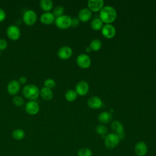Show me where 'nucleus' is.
<instances>
[{"label":"nucleus","instance_id":"6e6552de","mask_svg":"<svg viewBox=\"0 0 156 156\" xmlns=\"http://www.w3.org/2000/svg\"><path fill=\"white\" fill-rule=\"evenodd\" d=\"M148 152V147L143 141H138L134 146V152L136 156H145Z\"/></svg>","mask_w":156,"mask_h":156},{"label":"nucleus","instance_id":"2f4dec72","mask_svg":"<svg viewBox=\"0 0 156 156\" xmlns=\"http://www.w3.org/2000/svg\"><path fill=\"white\" fill-rule=\"evenodd\" d=\"M80 20L77 18H71V25L73 27H77L79 24Z\"/></svg>","mask_w":156,"mask_h":156},{"label":"nucleus","instance_id":"f704fd0d","mask_svg":"<svg viewBox=\"0 0 156 156\" xmlns=\"http://www.w3.org/2000/svg\"><path fill=\"white\" fill-rule=\"evenodd\" d=\"M91 51V49L90 48V46H88V47H87V48H86V51H87V52H90Z\"/></svg>","mask_w":156,"mask_h":156},{"label":"nucleus","instance_id":"bb28decb","mask_svg":"<svg viewBox=\"0 0 156 156\" xmlns=\"http://www.w3.org/2000/svg\"><path fill=\"white\" fill-rule=\"evenodd\" d=\"M12 102L13 104L17 107H21L24 104V99L18 95L15 96L12 99Z\"/></svg>","mask_w":156,"mask_h":156},{"label":"nucleus","instance_id":"c9c22d12","mask_svg":"<svg viewBox=\"0 0 156 156\" xmlns=\"http://www.w3.org/2000/svg\"><path fill=\"white\" fill-rule=\"evenodd\" d=\"M1 55V51H0V55Z\"/></svg>","mask_w":156,"mask_h":156},{"label":"nucleus","instance_id":"423d86ee","mask_svg":"<svg viewBox=\"0 0 156 156\" xmlns=\"http://www.w3.org/2000/svg\"><path fill=\"white\" fill-rule=\"evenodd\" d=\"M6 34L11 40L16 41L18 40L21 36V30L17 26L12 24L7 28Z\"/></svg>","mask_w":156,"mask_h":156},{"label":"nucleus","instance_id":"39448f33","mask_svg":"<svg viewBox=\"0 0 156 156\" xmlns=\"http://www.w3.org/2000/svg\"><path fill=\"white\" fill-rule=\"evenodd\" d=\"M56 26L60 29H67L71 25V18L66 15H63L55 19Z\"/></svg>","mask_w":156,"mask_h":156},{"label":"nucleus","instance_id":"f3484780","mask_svg":"<svg viewBox=\"0 0 156 156\" xmlns=\"http://www.w3.org/2000/svg\"><path fill=\"white\" fill-rule=\"evenodd\" d=\"M55 18L54 15L51 12H44L41 15L40 18V21L43 24H46V25H49L54 23V21H55Z\"/></svg>","mask_w":156,"mask_h":156},{"label":"nucleus","instance_id":"473e14b6","mask_svg":"<svg viewBox=\"0 0 156 156\" xmlns=\"http://www.w3.org/2000/svg\"><path fill=\"white\" fill-rule=\"evenodd\" d=\"M5 18H6V13L5 11L2 9L0 8V22L4 21Z\"/></svg>","mask_w":156,"mask_h":156},{"label":"nucleus","instance_id":"cd10ccee","mask_svg":"<svg viewBox=\"0 0 156 156\" xmlns=\"http://www.w3.org/2000/svg\"><path fill=\"white\" fill-rule=\"evenodd\" d=\"M96 132L98 134L102 136V135H106L108 132L107 128L104 125V124H99L96 127Z\"/></svg>","mask_w":156,"mask_h":156},{"label":"nucleus","instance_id":"9d476101","mask_svg":"<svg viewBox=\"0 0 156 156\" xmlns=\"http://www.w3.org/2000/svg\"><path fill=\"white\" fill-rule=\"evenodd\" d=\"M76 63L82 68H88L91 65V58L87 54H80L77 57Z\"/></svg>","mask_w":156,"mask_h":156},{"label":"nucleus","instance_id":"ddd939ff","mask_svg":"<svg viewBox=\"0 0 156 156\" xmlns=\"http://www.w3.org/2000/svg\"><path fill=\"white\" fill-rule=\"evenodd\" d=\"M89 90V85L85 81L81 80L77 83L75 87V91L77 94L84 96L87 94Z\"/></svg>","mask_w":156,"mask_h":156},{"label":"nucleus","instance_id":"5701e85b","mask_svg":"<svg viewBox=\"0 0 156 156\" xmlns=\"http://www.w3.org/2000/svg\"><path fill=\"white\" fill-rule=\"evenodd\" d=\"M25 136V132L23 129H16L12 132V137L16 140H21Z\"/></svg>","mask_w":156,"mask_h":156},{"label":"nucleus","instance_id":"2eb2a0df","mask_svg":"<svg viewBox=\"0 0 156 156\" xmlns=\"http://www.w3.org/2000/svg\"><path fill=\"white\" fill-rule=\"evenodd\" d=\"M88 9L93 12H98L104 7L103 0H89L87 2Z\"/></svg>","mask_w":156,"mask_h":156},{"label":"nucleus","instance_id":"72a5a7b5","mask_svg":"<svg viewBox=\"0 0 156 156\" xmlns=\"http://www.w3.org/2000/svg\"><path fill=\"white\" fill-rule=\"evenodd\" d=\"M18 82L21 84H26L27 83V77L26 76H21L19 77L18 80Z\"/></svg>","mask_w":156,"mask_h":156},{"label":"nucleus","instance_id":"412c9836","mask_svg":"<svg viewBox=\"0 0 156 156\" xmlns=\"http://www.w3.org/2000/svg\"><path fill=\"white\" fill-rule=\"evenodd\" d=\"M54 4L51 0H41L40 1V7L44 12H50Z\"/></svg>","mask_w":156,"mask_h":156},{"label":"nucleus","instance_id":"1a4fd4ad","mask_svg":"<svg viewBox=\"0 0 156 156\" xmlns=\"http://www.w3.org/2000/svg\"><path fill=\"white\" fill-rule=\"evenodd\" d=\"M26 113L30 115H37L40 110V105L35 101H29L25 104L24 107Z\"/></svg>","mask_w":156,"mask_h":156},{"label":"nucleus","instance_id":"0eeeda50","mask_svg":"<svg viewBox=\"0 0 156 156\" xmlns=\"http://www.w3.org/2000/svg\"><path fill=\"white\" fill-rule=\"evenodd\" d=\"M111 128L113 131V133L116 134L119 140H122L124 137V128L122 124L118 121L115 120L111 123Z\"/></svg>","mask_w":156,"mask_h":156},{"label":"nucleus","instance_id":"6ab92c4d","mask_svg":"<svg viewBox=\"0 0 156 156\" xmlns=\"http://www.w3.org/2000/svg\"><path fill=\"white\" fill-rule=\"evenodd\" d=\"M112 119V115L110 112L104 111L99 113L98 115V121L102 124H105L109 123Z\"/></svg>","mask_w":156,"mask_h":156},{"label":"nucleus","instance_id":"20e7f679","mask_svg":"<svg viewBox=\"0 0 156 156\" xmlns=\"http://www.w3.org/2000/svg\"><path fill=\"white\" fill-rule=\"evenodd\" d=\"M37 20V15L36 12L32 10L29 9L24 12L23 15V21L27 26H33Z\"/></svg>","mask_w":156,"mask_h":156},{"label":"nucleus","instance_id":"aec40b11","mask_svg":"<svg viewBox=\"0 0 156 156\" xmlns=\"http://www.w3.org/2000/svg\"><path fill=\"white\" fill-rule=\"evenodd\" d=\"M40 95L42 98V99L46 101L51 100L53 98V92L52 89L47 88L46 87H43L40 90Z\"/></svg>","mask_w":156,"mask_h":156},{"label":"nucleus","instance_id":"f257e3e1","mask_svg":"<svg viewBox=\"0 0 156 156\" xmlns=\"http://www.w3.org/2000/svg\"><path fill=\"white\" fill-rule=\"evenodd\" d=\"M117 13L116 10L110 5H105L100 10L99 18L105 24H110L116 18Z\"/></svg>","mask_w":156,"mask_h":156},{"label":"nucleus","instance_id":"a211bd4d","mask_svg":"<svg viewBox=\"0 0 156 156\" xmlns=\"http://www.w3.org/2000/svg\"><path fill=\"white\" fill-rule=\"evenodd\" d=\"M91 11L88 8H83L79 12L78 18L81 21L86 22L91 18Z\"/></svg>","mask_w":156,"mask_h":156},{"label":"nucleus","instance_id":"b1692460","mask_svg":"<svg viewBox=\"0 0 156 156\" xmlns=\"http://www.w3.org/2000/svg\"><path fill=\"white\" fill-rule=\"evenodd\" d=\"M77 94L76 92V91L74 90H68L66 91L65 94V99L69 102H72L76 100L77 98Z\"/></svg>","mask_w":156,"mask_h":156},{"label":"nucleus","instance_id":"dca6fc26","mask_svg":"<svg viewBox=\"0 0 156 156\" xmlns=\"http://www.w3.org/2000/svg\"><path fill=\"white\" fill-rule=\"evenodd\" d=\"M87 105L90 108L98 109L102 105V102L100 98L96 96H94L88 99Z\"/></svg>","mask_w":156,"mask_h":156},{"label":"nucleus","instance_id":"a878e982","mask_svg":"<svg viewBox=\"0 0 156 156\" xmlns=\"http://www.w3.org/2000/svg\"><path fill=\"white\" fill-rule=\"evenodd\" d=\"M101 46H102V43L98 39L93 40L90 44V48L91 49V50L94 51H97L99 50L101 48Z\"/></svg>","mask_w":156,"mask_h":156},{"label":"nucleus","instance_id":"4be33fe9","mask_svg":"<svg viewBox=\"0 0 156 156\" xmlns=\"http://www.w3.org/2000/svg\"><path fill=\"white\" fill-rule=\"evenodd\" d=\"M91 28L94 30H99L102 29L103 27V22L99 18H94L92 20L90 23Z\"/></svg>","mask_w":156,"mask_h":156},{"label":"nucleus","instance_id":"393cba45","mask_svg":"<svg viewBox=\"0 0 156 156\" xmlns=\"http://www.w3.org/2000/svg\"><path fill=\"white\" fill-rule=\"evenodd\" d=\"M77 155V156H92L93 152L90 148L83 147L79 149Z\"/></svg>","mask_w":156,"mask_h":156},{"label":"nucleus","instance_id":"f03ea898","mask_svg":"<svg viewBox=\"0 0 156 156\" xmlns=\"http://www.w3.org/2000/svg\"><path fill=\"white\" fill-rule=\"evenodd\" d=\"M22 93L24 98L30 101H34L40 95V90L37 86L34 84L26 85L23 90Z\"/></svg>","mask_w":156,"mask_h":156},{"label":"nucleus","instance_id":"7c9ffc66","mask_svg":"<svg viewBox=\"0 0 156 156\" xmlns=\"http://www.w3.org/2000/svg\"><path fill=\"white\" fill-rule=\"evenodd\" d=\"M7 47V42L3 38H0V51L5 50Z\"/></svg>","mask_w":156,"mask_h":156},{"label":"nucleus","instance_id":"c756f323","mask_svg":"<svg viewBox=\"0 0 156 156\" xmlns=\"http://www.w3.org/2000/svg\"><path fill=\"white\" fill-rule=\"evenodd\" d=\"M44 87L52 89L55 87L56 83L54 79L48 78L44 81Z\"/></svg>","mask_w":156,"mask_h":156},{"label":"nucleus","instance_id":"9b49d317","mask_svg":"<svg viewBox=\"0 0 156 156\" xmlns=\"http://www.w3.org/2000/svg\"><path fill=\"white\" fill-rule=\"evenodd\" d=\"M20 83L16 80H12L10 81L7 86V90L9 94L16 96L20 90Z\"/></svg>","mask_w":156,"mask_h":156},{"label":"nucleus","instance_id":"4468645a","mask_svg":"<svg viewBox=\"0 0 156 156\" xmlns=\"http://www.w3.org/2000/svg\"><path fill=\"white\" fill-rule=\"evenodd\" d=\"M73 54L71 48L68 46H64L59 48L57 52L58 57L62 60L68 59Z\"/></svg>","mask_w":156,"mask_h":156},{"label":"nucleus","instance_id":"f8f14e48","mask_svg":"<svg viewBox=\"0 0 156 156\" xmlns=\"http://www.w3.org/2000/svg\"><path fill=\"white\" fill-rule=\"evenodd\" d=\"M102 34L107 38H112L116 34L115 27L110 24H105L101 29Z\"/></svg>","mask_w":156,"mask_h":156},{"label":"nucleus","instance_id":"c85d7f7f","mask_svg":"<svg viewBox=\"0 0 156 156\" xmlns=\"http://www.w3.org/2000/svg\"><path fill=\"white\" fill-rule=\"evenodd\" d=\"M64 11L65 10H64V8L63 6L57 5L54 9L52 13L54 15V16H56V18H57V17L63 15L64 13Z\"/></svg>","mask_w":156,"mask_h":156},{"label":"nucleus","instance_id":"7ed1b4c3","mask_svg":"<svg viewBox=\"0 0 156 156\" xmlns=\"http://www.w3.org/2000/svg\"><path fill=\"white\" fill-rule=\"evenodd\" d=\"M120 140L115 133H109L104 138V146L109 150L115 149L119 143Z\"/></svg>","mask_w":156,"mask_h":156}]
</instances>
